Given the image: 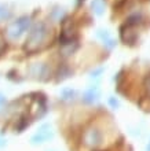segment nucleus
Instances as JSON below:
<instances>
[{
	"instance_id": "9",
	"label": "nucleus",
	"mask_w": 150,
	"mask_h": 151,
	"mask_svg": "<svg viewBox=\"0 0 150 151\" xmlns=\"http://www.w3.org/2000/svg\"><path fill=\"white\" fill-rule=\"evenodd\" d=\"M61 93H62L63 99H73V96L76 95V91L72 88H65V89H62Z\"/></svg>"
},
{
	"instance_id": "3",
	"label": "nucleus",
	"mask_w": 150,
	"mask_h": 151,
	"mask_svg": "<svg viewBox=\"0 0 150 151\" xmlns=\"http://www.w3.org/2000/svg\"><path fill=\"white\" fill-rule=\"evenodd\" d=\"M54 131H52V125L51 124H43L41 127L36 131V133L30 137V143L33 146H37V144H43L48 140H51L54 137Z\"/></svg>"
},
{
	"instance_id": "4",
	"label": "nucleus",
	"mask_w": 150,
	"mask_h": 151,
	"mask_svg": "<svg viewBox=\"0 0 150 151\" xmlns=\"http://www.w3.org/2000/svg\"><path fill=\"white\" fill-rule=\"evenodd\" d=\"M84 144L87 147H98L99 144L102 143L103 133L102 131H99L98 128H90L84 133Z\"/></svg>"
},
{
	"instance_id": "1",
	"label": "nucleus",
	"mask_w": 150,
	"mask_h": 151,
	"mask_svg": "<svg viewBox=\"0 0 150 151\" xmlns=\"http://www.w3.org/2000/svg\"><path fill=\"white\" fill-rule=\"evenodd\" d=\"M47 35H48L47 25L43 24V22L36 24L35 26L32 28L30 32H29L25 48H26L28 51H36V50L44 43V40L47 39Z\"/></svg>"
},
{
	"instance_id": "7",
	"label": "nucleus",
	"mask_w": 150,
	"mask_h": 151,
	"mask_svg": "<svg viewBox=\"0 0 150 151\" xmlns=\"http://www.w3.org/2000/svg\"><path fill=\"white\" fill-rule=\"evenodd\" d=\"M91 7H92V11L96 15H102L103 11H105V3H103V0H92Z\"/></svg>"
},
{
	"instance_id": "11",
	"label": "nucleus",
	"mask_w": 150,
	"mask_h": 151,
	"mask_svg": "<svg viewBox=\"0 0 150 151\" xmlns=\"http://www.w3.org/2000/svg\"><path fill=\"white\" fill-rule=\"evenodd\" d=\"M107 102H109V104H110V106H112V107H113V109H114V110H116V109H117V107H119V106H120V102H119V100H117V99H116L114 96H110V98L107 99Z\"/></svg>"
},
{
	"instance_id": "2",
	"label": "nucleus",
	"mask_w": 150,
	"mask_h": 151,
	"mask_svg": "<svg viewBox=\"0 0 150 151\" xmlns=\"http://www.w3.org/2000/svg\"><path fill=\"white\" fill-rule=\"evenodd\" d=\"M29 26H30V19L28 17H21V18H18L10 25V28L7 30L8 37L12 40H18L28 32Z\"/></svg>"
},
{
	"instance_id": "8",
	"label": "nucleus",
	"mask_w": 150,
	"mask_h": 151,
	"mask_svg": "<svg viewBox=\"0 0 150 151\" xmlns=\"http://www.w3.org/2000/svg\"><path fill=\"white\" fill-rule=\"evenodd\" d=\"M47 70V66L43 63H36L35 68L32 69V73L36 76V77H39V78H41V76H44V72Z\"/></svg>"
},
{
	"instance_id": "12",
	"label": "nucleus",
	"mask_w": 150,
	"mask_h": 151,
	"mask_svg": "<svg viewBox=\"0 0 150 151\" xmlns=\"http://www.w3.org/2000/svg\"><path fill=\"white\" fill-rule=\"evenodd\" d=\"M145 84H146V89H147V93H149V95H150V74L147 76V78H146V83H145Z\"/></svg>"
},
{
	"instance_id": "6",
	"label": "nucleus",
	"mask_w": 150,
	"mask_h": 151,
	"mask_svg": "<svg viewBox=\"0 0 150 151\" xmlns=\"http://www.w3.org/2000/svg\"><path fill=\"white\" fill-rule=\"evenodd\" d=\"M84 100L87 102V103H94V102H96L99 98V91L96 87H91L88 91L84 92Z\"/></svg>"
},
{
	"instance_id": "5",
	"label": "nucleus",
	"mask_w": 150,
	"mask_h": 151,
	"mask_svg": "<svg viewBox=\"0 0 150 151\" xmlns=\"http://www.w3.org/2000/svg\"><path fill=\"white\" fill-rule=\"evenodd\" d=\"M98 37L101 40L103 41V44L106 45V47H109V48H113L116 45V43H114V40H113V37H112V35H110V32L109 30H98Z\"/></svg>"
},
{
	"instance_id": "13",
	"label": "nucleus",
	"mask_w": 150,
	"mask_h": 151,
	"mask_svg": "<svg viewBox=\"0 0 150 151\" xmlns=\"http://www.w3.org/2000/svg\"><path fill=\"white\" fill-rule=\"evenodd\" d=\"M4 100H6V99H4V96H3V95H1V93H0V107H1V106H3V103H4Z\"/></svg>"
},
{
	"instance_id": "14",
	"label": "nucleus",
	"mask_w": 150,
	"mask_h": 151,
	"mask_svg": "<svg viewBox=\"0 0 150 151\" xmlns=\"http://www.w3.org/2000/svg\"><path fill=\"white\" fill-rule=\"evenodd\" d=\"M4 144H6V140H4V139H1V137H0V147H3Z\"/></svg>"
},
{
	"instance_id": "10",
	"label": "nucleus",
	"mask_w": 150,
	"mask_h": 151,
	"mask_svg": "<svg viewBox=\"0 0 150 151\" xmlns=\"http://www.w3.org/2000/svg\"><path fill=\"white\" fill-rule=\"evenodd\" d=\"M8 17H10V11H8L6 7L0 6V21L6 19V18H8Z\"/></svg>"
}]
</instances>
